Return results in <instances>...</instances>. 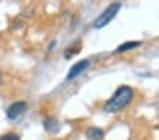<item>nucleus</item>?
<instances>
[{
  "label": "nucleus",
  "instance_id": "7",
  "mask_svg": "<svg viewBox=\"0 0 159 140\" xmlns=\"http://www.w3.org/2000/svg\"><path fill=\"white\" fill-rule=\"evenodd\" d=\"M140 41H128V43H123V44H120V46L116 48V53H125V51H130V50H134V48H139L140 46Z\"/></svg>",
  "mask_w": 159,
  "mask_h": 140
},
{
  "label": "nucleus",
  "instance_id": "4",
  "mask_svg": "<svg viewBox=\"0 0 159 140\" xmlns=\"http://www.w3.org/2000/svg\"><path fill=\"white\" fill-rule=\"evenodd\" d=\"M87 67H89V60H80V61H77V63L69 70V74H67V82H70V80H74L75 77H79V75L82 74V72L86 70Z\"/></svg>",
  "mask_w": 159,
  "mask_h": 140
},
{
  "label": "nucleus",
  "instance_id": "9",
  "mask_svg": "<svg viewBox=\"0 0 159 140\" xmlns=\"http://www.w3.org/2000/svg\"><path fill=\"white\" fill-rule=\"evenodd\" d=\"M0 140H21V138H19V135H16V133H7V135L0 137Z\"/></svg>",
  "mask_w": 159,
  "mask_h": 140
},
{
  "label": "nucleus",
  "instance_id": "6",
  "mask_svg": "<svg viewBox=\"0 0 159 140\" xmlns=\"http://www.w3.org/2000/svg\"><path fill=\"white\" fill-rule=\"evenodd\" d=\"M86 137L89 140H103L104 132L101 128H98V126H89V128L86 130Z\"/></svg>",
  "mask_w": 159,
  "mask_h": 140
},
{
  "label": "nucleus",
  "instance_id": "5",
  "mask_svg": "<svg viewBox=\"0 0 159 140\" xmlns=\"http://www.w3.org/2000/svg\"><path fill=\"white\" fill-rule=\"evenodd\" d=\"M43 126H45V130L48 133H58L60 132V121L57 118H46Z\"/></svg>",
  "mask_w": 159,
  "mask_h": 140
},
{
  "label": "nucleus",
  "instance_id": "1",
  "mask_svg": "<svg viewBox=\"0 0 159 140\" xmlns=\"http://www.w3.org/2000/svg\"><path fill=\"white\" fill-rule=\"evenodd\" d=\"M134 99V89L130 85H120V87L115 91V94L104 102L103 109L106 113H118L123 108H127L128 104Z\"/></svg>",
  "mask_w": 159,
  "mask_h": 140
},
{
  "label": "nucleus",
  "instance_id": "8",
  "mask_svg": "<svg viewBox=\"0 0 159 140\" xmlns=\"http://www.w3.org/2000/svg\"><path fill=\"white\" fill-rule=\"evenodd\" d=\"M79 50H80V43H75L74 46L67 48L65 50V60H69V58H72L75 53H79Z\"/></svg>",
  "mask_w": 159,
  "mask_h": 140
},
{
  "label": "nucleus",
  "instance_id": "2",
  "mask_svg": "<svg viewBox=\"0 0 159 140\" xmlns=\"http://www.w3.org/2000/svg\"><path fill=\"white\" fill-rule=\"evenodd\" d=\"M120 3H110V5L106 7V9L103 10V12L99 14V16L96 17V20H94V29H103L104 26H108V24L111 22V20L115 19V17H116V14L120 12Z\"/></svg>",
  "mask_w": 159,
  "mask_h": 140
},
{
  "label": "nucleus",
  "instance_id": "3",
  "mask_svg": "<svg viewBox=\"0 0 159 140\" xmlns=\"http://www.w3.org/2000/svg\"><path fill=\"white\" fill-rule=\"evenodd\" d=\"M28 109V104L24 101H17V102H12L11 106L7 108V118L9 120H17L22 113Z\"/></svg>",
  "mask_w": 159,
  "mask_h": 140
}]
</instances>
